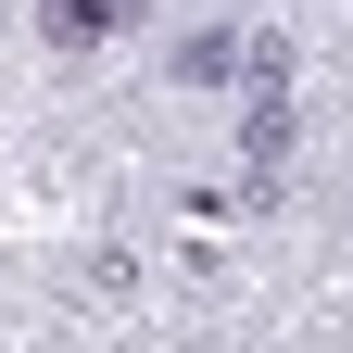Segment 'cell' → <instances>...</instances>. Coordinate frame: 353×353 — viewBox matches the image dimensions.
Here are the masks:
<instances>
[{
    "label": "cell",
    "mask_w": 353,
    "mask_h": 353,
    "mask_svg": "<svg viewBox=\"0 0 353 353\" xmlns=\"http://www.w3.org/2000/svg\"><path fill=\"white\" fill-rule=\"evenodd\" d=\"M38 26H51V51H101V38H126V26H139V0H51Z\"/></svg>",
    "instance_id": "cell-1"
}]
</instances>
